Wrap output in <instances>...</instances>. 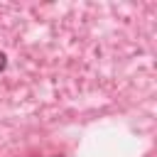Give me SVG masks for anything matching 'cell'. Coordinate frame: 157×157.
Listing matches in <instances>:
<instances>
[{"mask_svg": "<svg viewBox=\"0 0 157 157\" xmlns=\"http://www.w3.org/2000/svg\"><path fill=\"white\" fill-rule=\"evenodd\" d=\"M5 64H7V61H5V54H0V71L5 69Z\"/></svg>", "mask_w": 157, "mask_h": 157, "instance_id": "6da1fadb", "label": "cell"}, {"mask_svg": "<svg viewBox=\"0 0 157 157\" xmlns=\"http://www.w3.org/2000/svg\"><path fill=\"white\" fill-rule=\"evenodd\" d=\"M54 157H61V155H54Z\"/></svg>", "mask_w": 157, "mask_h": 157, "instance_id": "7a4b0ae2", "label": "cell"}]
</instances>
